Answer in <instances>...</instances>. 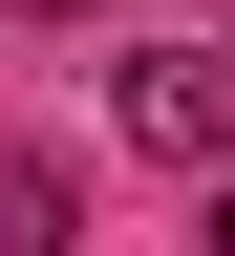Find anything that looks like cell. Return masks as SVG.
<instances>
[{
  "mask_svg": "<svg viewBox=\"0 0 235 256\" xmlns=\"http://www.w3.org/2000/svg\"><path fill=\"white\" fill-rule=\"evenodd\" d=\"M107 128L150 150V171H214V150H235V22H192V43H128V64H107Z\"/></svg>",
  "mask_w": 235,
  "mask_h": 256,
  "instance_id": "1",
  "label": "cell"
},
{
  "mask_svg": "<svg viewBox=\"0 0 235 256\" xmlns=\"http://www.w3.org/2000/svg\"><path fill=\"white\" fill-rule=\"evenodd\" d=\"M86 235V171H64V150H0V256H64Z\"/></svg>",
  "mask_w": 235,
  "mask_h": 256,
  "instance_id": "2",
  "label": "cell"
},
{
  "mask_svg": "<svg viewBox=\"0 0 235 256\" xmlns=\"http://www.w3.org/2000/svg\"><path fill=\"white\" fill-rule=\"evenodd\" d=\"M214 256H235V192H214Z\"/></svg>",
  "mask_w": 235,
  "mask_h": 256,
  "instance_id": "3",
  "label": "cell"
}]
</instances>
